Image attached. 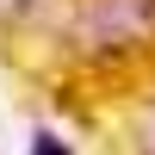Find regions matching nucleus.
Wrapping results in <instances>:
<instances>
[{"instance_id": "obj_1", "label": "nucleus", "mask_w": 155, "mask_h": 155, "mask_svg": "<svg viewBox=\"0 0 155 155\" xmlns=\"http://www.w3.org/2000/svg\"><path fill=\"white\" fill-rule=\"evenodd\" d=\"M81 56H124L155 44V0H81L68 19Z\"/></svg>"}, {"instance_id": "obj_2", "label": "nucleus", "mask_w": 155, "mask_h": 155, "mask_svg": "<svg viewBox=\"0 0 155 155\" xmlns=\"http://www.w3.org/2000/svg\"><path fill=\"white\" fill-rule=\"evenodd\" d=\"M31 155H68V149H62L50 130H37V137H31Z\"/></svg>"}, {"instance_id": "obj_4", "label": "nucleus", "mask_w": 155, "mask_h": 155, "mask_svg": "<svg viewBox=\"0 0 155 155\" xmlns=\"http://www.w3.org/2000/svg\"><path fill=\"white\" fill-rule=\"evenodd\" d=\"M25 6H31V0H0V19H19Z\"/></svg>"}, {"instance_id": "obj_3", "label": "nucleus", "mask_w": 155, "mask_h": 155, "mask_svg": "<svg viewBox=\"0 0 155 155\" xmlns=\"http://www.w3.org/2000/svg\"><path fill=\"white\" fill-rule=\"evenodd\" d=\"M137 155H155V112L143 118V137H137Z\"/></svg>"}]
</instances>
